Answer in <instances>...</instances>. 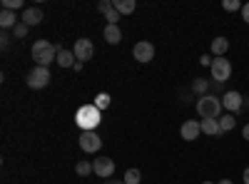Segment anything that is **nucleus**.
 <instances>
[{
    "label": "nucleus",
    "mask_w": 249,
    "mask_h": 184,
    "mask_svg": "<svg viewBox=\"0 0 249 184\" xmlns=\"http://www.w3.org/2000/svg\"><path fill=\"white\" fill-rule=\"evenodd\" d=\"M75 122L82 132H95L97 125L102 122V112L95 107V102L92 105H80L77 112H75Z\"/></svg>",
    "instance_id": "f257e3e1"
},
{
    "label": "nucleus",
    "mask_w": 249,
    "mask_h": 184,
    "mask_svg": "<svg viewBox=\"0 0 249 184\" xmlns=\"http://www.w3.org/2000/svg\"><path fill=\"white\" fill-rule=\"evenodd\" d=\"M62 48L60 45H53L50 40H35V45H33V60L40 65V67H48L50 63H57V52Z\"/></svg>",
    "instance_id": "f03ea898"
},
{
    "label": "nucleus",
    "mask_w": 249,
    "mask_h": 184,
    "mask_svg": "<svg viewBox=\"0 0 249 184\" xmlns=\"http://www.w3.org/2000/svg\"><path fill=\"white\" fill-rule=\"evenodd\" d=\"M222 97L217 95H204L197 100V115L202 119H219V112H222Z\"/></svg>",
    "instance_id": "7ed1b4c3"
},
{
    "label": "nucleus",
    "mask_w": 249,
    "mask_h": 184,
    "mask_svg": "<svg viewBox=\"0 0 249 184\" xmlns=\"http://www.w3.org/2000/svg\"><path fill=\"white\" fill-rule=\"evenodd\" d=\"M210 70H212V80H214V83H219V85L232 77V63L227 57H214Z\"/></svg>",
    "instance_id": "20e7f679"
},
{
    "label": "nucleus",
    "mask_w": 249,
    "mask_h": 184,
    "mask_svg": "<svg viewBox=\"0 0 249 184\" xmlns=\"http://www.w3.org/2000/svg\"><path fill=\"white\" fill-rule=\"evenodd\" d=\"M48 83H50V70L35 65L28 75V87L30 90H43V87H48Z\"/></svg>",
    "instance_id": "39448f33"
},
{
    "label": "nucleus",
    "mask_w": 249,
    "mask_h": 184,
    "mask_svg": "<svg viewBox=\"0 0 249 184\" xmlns=\"http://www.w3.org/2000/svg\"><path fill=\"white\" fill-rule=\"evenodd\" d=\"M222 107L230 112V115H239L244 107V95H239L237 90H230L222 95Z\"/></svg>",
    "instance_id": "423d86ee"
},
{
    "label": "nucleus",
    "mask_w": 249,
    "mask_h": 184,
    "mask_svg": "<svg viewBox=\"0 0 249 184\" xmlns=\"http://www.w3.org/2000/svg\"><path fill=\"white\" fill-rule=\"evenodd\" d=\"M72 52H75V57H77V63H88V60H92V57H95V45H92V40H88V37L75 40Z\"/></svg>",
    "instance_id": "0eeeda50"
},
{
    "label": "nucleus",
    "mask_w": 249,
    "mask_h": 184,
    "mask_svg": "<svg viewBox=\"0 0 249 184\" xmlns=\"http://www.w3.org/2000/svg\"><path fill=\"white\" fill-rule=\"evenodd\" d=\"M132 57L142 65L150 63V60H155V45L150 43V40H140V43H135V48H132Z\"/></svg>",
    "instance_id": "6e6552de"
},
{
    "label": "nucleus",
    "mask_w": 249,
    "mask_h": 184,
    "mask_svg": "<svg viewBox=\"0 0 249 184\" xmlns=\"http://www.w3.org/2000/svg\"><path fill=\"white\" fill-rule=\"evenodd\" d=\"M92 172H95L100 179H110V177L115 174V159H110V157H97V159L92 162Z\"/></svg>",
    "instance_id": "1a4fd4ad"
},
{
    "label": "nucleus",
    "mask_w": 249,
    "mask_h": 184,
    "mask_svg": "<svg viewBox=\"0 0 249 184\" xmlns=\"http://www.w3.org/2000/svg\"><path fill=\"white\" fill-rule=\"evenodd\" d=\"M100 147H102V139L97 137V132H82L80 134V150L82 152L95 154V152H100Z\"/></svg>",
    "instance_id": "9d476101"
},
{
    "label": "nucleus",
    "mask_w": 249,
    "mask_h": 184,
    "mask_svg": "<svg viewBox=\"0 0 249 184\" xmlns=\"http://www.w3.org/2000/svg\"><path fill=\"white\" fill-rule=\"evenodd\" d=\"M179 134H182V139H187V142H195V139L202 134V122H197V119H187V122H182Z\"/></svg>",
    "instance_id": "9b49d317"
},
{
    "label": "nucleus",
    "mask_w": 249,
    "mask_h": 184,
    "mask_svg": "<svg viewBox=\"0 0 249 184\" xmlns=\"http://www.w3.org/2000/svg\"><path fill=\"white\" fill-rule=\"evenodd\" d=\"M20 23H25L28 28L40 25V23H43V10H40V8H25L23 15H20Z\"/></svg>",
    "instance_id": "f8f14e48"
},
{
    "label": "nucleus",
    "mask_w": 249,
    "mask_h": 184,
    "mask_svg": "<svg viewBox=\"0 0 249 184\" xmlns=\"http://www.w3.org/2000/svg\"><path fill=\"white\" fill-rule=\"evenodd\" d=\"M227 50H230V40L227 37H214L212 40V55L214 57H224Z\"/></svg>",
    "instance_id": "ddd939ff"
},
{
    "label": "nucleus",
    "mask_w": 249,
    "mask_h": 184,
    "mask_svg": "<svg viewBox=\"0 0 249 184\" xmlns=\"http://www.w3.org/2000/svg\"><path fill=\"white\" fill-rule=\"evenodd\" d=\"M18 23H20V20L15 17L13 10H3V13H0V28H3V30H13Z\"/></svg>",
    "instance_id": "4468645a"
},
{
    "label": "nucleus",
    "mask_w": 249,
    "mask_h": 184,
    "mask_svg": "<svg viewBox=\"0 0 249 184\" xmlns=\"http://www.w3.org/2000/svg\"><path fill=\"white\" fill-rule=\"evenodd\" d=\"M202 134H210V137H219V119H202Z\"/></svg>",
    "instance_id": "2eb2a0df"
},
{
    "label": "nucleus",
    "mask_w": 249,
    "mask_h": 184,
    "mask_svg": "<svg viewBox=\"0 0 249 184\" xmlns=\"http://www.w3.org/2000/svg\"><path fill=\"white\" fill-rule=\"evenodd\" d=\"M102 35H105V40L110 45H117L120 40H122V30L117 25H105V30H102Z\"/></svg>",
    "instance_id": "dca6fc26"
},
{
    "label": "nucleus",
    "mask_w": 249,
    "mask_h": 184,
    "mask_svg": "<svg viewBox=\"0 0 249 184\" xmlns=\"http://www.w3.org/2000/svg\"><path fill=\"white\" fill-rule=\"evenodd\" d=\"M112 5H115V10H117L120 15H130V13H135V8H137L135 0H112Z\"/></svg>",
    "instance_id": "f3484780"
},
{
    "label": "nucleus",
    "mask_w": 249,
    "mask_h": 184,
    "mask_svg": "<svg viewBox=\"0 0 249 184\" xmlns=\"http://www.w3.org/2000/svg\"><path fill=\"white\" fill-rule=\"evenodd\" d=\"M75 60H77V57H75L72 50H60V52H57V65H60V67H75Z\"/></svg>",
    "instance_id": "a211bd4d"
},
{
    "label": "nucleus",
    "mask_w": 249,
    "mask_h": 184,
    "mask_svg": "<svg viewBox=\"0 0 249 184\" xmlns=\"http://www.w3.org/2000/svg\"><path fill=\"white\" fill-rule=\"evenodd\" d=\"M207 90H210V80H202V77H197L195 83H192V92H195V95L204 97V95H207Z\"/></svg>",
    "instance_id": "6ab92c4d"
},
{
    "label": "nucleus",
    "mask_w": 249,
    "mask_h": 184,
    "mask_svg": "<svg viewBox=\"0 0 249 184\" xmlns=\"http://www.w3.org/2000/svg\"><path fill=\"white\" fill-rule=\"evenodd\" d=\"M234 125H237L234 115H224V117H219V130H222V134H224V132H232Z\"/></svg>",
    "instance_id": "aec40b11"
},
{
    "label": "nucleus",
    "mask_w": 249,
    "mask_h": 184,
    "mask_svg": "<svg viewBox=\"0 0 249 184\" xmlns=\"http://www.w3.org/2000/svg\"><path fill=\"white\" fill-rule=\"evenodd\" d=\"M122 182H124V184H140V182H142V172H140V169H127Z\"/></svg>",
    "instance_id": "412c9836"
},
{
    "label": "nucleus",
    "mask_w": 249,
    "mask_h": 184,
    "mask_svg": "<svg viewBox=\"0 0 249 184\" xmlns=\"http://www.w3.org/2000/svg\"><path fill=\"white\" fill-rule=\"evenodd\" d=\"M110 102H112V100H110V95H107V92H100V95L95 97V107L102 112V110H107V107H110Z\"/></svg>",
    "instance_id": "4be33fe9"
},
{
    "label": "nucleus",
    "mask_w": 249,
    "mask_h": 184,
    "mask_svg": "<svg viewBox=\"0 0 249 184\" xmlns=\"http://www.w3.org/2000/svg\"><path fill=\"white\" fill-rule=\"evenodd\" d=\"M75 172H77L80 177H88V174L92 172V162H88V159L77 162V165H75Z\"/></svg>",
    "instance_id": "5701e85b"
},
{
    "label": "nucleus",
    "mask_w": 249,
    "mask_h": 184,
    "mask_svg": "<svg viewBox=\"0 0 249 184\" xmlns=\"http://www.w3.org/2000/svg\"><path fill=\"white\" fill-rule=\"evenodd\" d=\"M222 8H224L227 13H237V10H242L244 5L239 3V0H224V3H222Z\"/></svg>",
    "instance_id": "b1692460"
},
{
    "label": "nucleus",
    "mask_w": 249,
    "mask_h": 184,
    "mask_svg": "<svg viewBox=\"0 0 249 184\" xmlns=\"http://www.w3.org/2000/svg\"><path fill=\"white\" fill-rule=\"evenodd\" d=\"M23 8V0H3V10H20Z\"/></svg>",
    "instance_id": "393cba45"
},
{
    "label": "nucleus",
    "mask_w": 249,
    "mask_h": 184,
    "mask_svg": "<svg viewBox=\"0 0 249 184\" xmlns=\"http://www.w3.org/2000/svg\"><path fill=\"white\" fill-rule=\"evenodd\" d=\"M13 35H15V37H20V40H23V37L28 35V25H25V23H18V25L13 28Z\"/></svg>",
    "instance_id": "a878e982"
},
{
    "label": "nucleus",
    "mask_w": 249,
    "mask_h": 184,
    "mask_svg": "<svg viewBox=\"0 0 249 184\" xmlns=\"http://www.w3.org/2000/svg\"><path fill=\"white\" fill-rule=\"evenodd\" d=\"M110 10H112V0H100V3H97V13L107 15Z\"/></svg>",
    "instance_id": "bb28decb"
},
{
    "label": "nucleus",
    "mask_w": 249,
    "mask_h": 184,
    "mask_svg": "<svg viewBox=\"0 0 249 184\" xmlns=\"http://www.w3.org/2000/svg\"><path fill=\"white\" fill-rule=\"evenodd\" d=\"M105 20H107V25H117V20H120V13L115 10V5H112V10L105 15Z\"/></svg>",
    "instance_id": "cd10ccee"
},
{
    "label": "nucleus",
    "mask_w": 249,
    "mask_h": 184,
    "mask_svg": "<svg viewBox=\"0 0 249 184\" xmlns=\"http://www.w3.org/2000/svg\"><path fill=\"white\" fill-rule=\"evenodd\" d=\"M199 65H204V67H212V55H202V57H199Z\"/></svg>",
    "instance_id": "c85d7f7f"
},
{
    "label": "nucleus",
    "mask_w": 249,
    "mask_h": 184,
    "mask_svg": "<svg viewBox=\"0 0 249 184\" xmlns=\"http://www.w3.org/2000/svg\"><path fill=\"white\" fill-rule=\"evenodd\" d=\"M242 20L249 25V3H244V8H242Z\"/></svg>",
    "instance_id": "c756f323"
},
{
    "label": "nucleus",
    "mask_w": 249,
    "mask_h": 184,
    "mask_svg": "<svg viewBox=\"0 0 249 184\" xmlns=\"http://www.w3.org/2000/svg\"><path fill=\"white\" fill-rule=\"evenodd\" d=\"M0 43H3V48H8V43H10V37H8V30H3V35H0Z\"/></svg>",
    "instance_id": "7c9ffc66"
},
{
    "label": "nucleus",
    "mask_w": 249,
    "mask_h": 184,
    "mask_svg": "<svg viewBox=\"0 0 249 184\" xmlns=\"http://www.w3.org/2000/svg\"><path fill=\"white\" fill-rule=\"evenodd\" d=\"M242 137H244V139H249V125H244V130H242Z\"/></svg>",
    "instance_id": "2f4dec72"
},
{
    "label": "nucleus",
    "mask_w": 249,
    "mask_h": 184,
    "mask_svg": "<svg viewBox=\"0 0 249 184\" xmlns=\"http://www.w3.org/2000/svg\"><path fill=\"white\" fill-rule=\"evenodd\" d=\"M242 179H244V184H249V167L244 169V174H242Z\"/></svg>",
    "instance_id": "473e14b6"
},
{
    "label": "nucleus",
    "mask_w": 249,
    "mask_h": 184,
    "mask_svg": "<svg viewBox=\"0 0 249 184\" xmlns=\"http://www.w3.org/2000/svg\"><path fill=\"white\" fill-rule=\"evenodd\" d=\"M217 184H234V182H232V179H219Z\"/></svg>",
    "instance_id": "72a5a7b5"
},
{
    "label": "nucleus",
    "mask_w": 249,
    "mask_h": 184,
    "mask_svg": "<svg viewBox=\"0 0 249 184\" xmlns=\"http://www.w3.org/2000/svg\"><path fill=\"white\" fill-rule=\"evenodd\" d=\"M107 184H124V182H112V179H107Z\"/></svg>",
    "instance_id": "f704fd0d"
},
{
    "label": "nucleus",
    "mask_w": 249,
    "mask_h": 184,
    "mask_svg": "<svg viewBox=\"0 0 249 184\" xmlns=\"http://www.w3.org/2000/svg\"><path fill=\"white\" fill-rule=\"evenodd\" d=\"M202 184H214V182H202Z\"/></svg>",
    "instance_id": "c9c22d12"
}]
</instances>
